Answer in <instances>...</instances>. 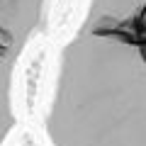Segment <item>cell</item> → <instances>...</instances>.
Instances as JSON below:
<instances>
[{
  "label": "cell",
  "mask_w": 146,
  "mask_h": 146,
  "mask_svg": "<svg viewBox=\"0 0 146 146\" xmlns=\"http://www.w3.org/2000/svg\"><path fill=\"white\" fill-rule=\"evenodd\" d=\"M49 146H146V0H85L58 51Z\"/></svg>",
  "instance_id": "cell-1"
},
{
  "label": "cell",
  "mask_w": 146,
  "mask_h": 146,
  "mask_svg": "<svg viewBox=\"0 0 146 146\" xmlns=\"http://www.w3.org/2000/svg\"><path fill=\"white\" fill-rule=\"evenodd\" d=\"M54 0H0V146L17 127L15 83L29 44L44 32Z\"/></svg>",
  "instance_id": "cell-2"
}]
</instances>
